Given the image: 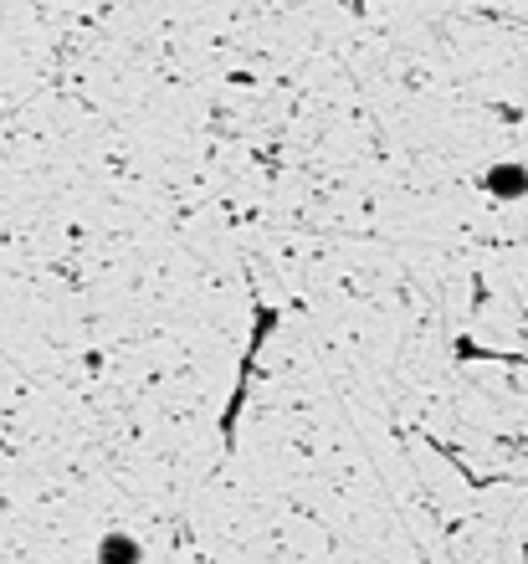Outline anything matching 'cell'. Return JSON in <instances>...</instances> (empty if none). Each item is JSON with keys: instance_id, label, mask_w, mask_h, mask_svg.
<instances>
[{"instance_id": "obj_1", "label": "cell", "mask_w": 528, "mask_h": 564, "mask_svg": "<svg viewBox=\"0 0 528 564\" xmlns=\"http://www.w3.org/2000/svg\"><path fill=\"white\" fill-rule=\"evenodd\" d=\"M487 191L524 195L528 191V170H518V164H498V170H487Z\"/></svg>"}, {"instance_id": "obj_2", "label": "cell", "mask_w": 528, "mask_h": 564, "mask_svg": "<svg viewBox=\"0 0 528 564\" xmlns=\"http://www.w3.org/2000/svg\"><path fill=\"white\" fill-rule=\"evenodd\" d=\"M98 564H139V544L123 534H108L104 544H98Z\"/></svg>"}]
</instances>
